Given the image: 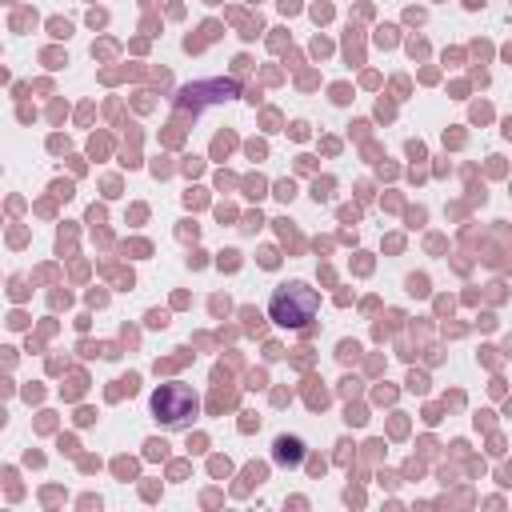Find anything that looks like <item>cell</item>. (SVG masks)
<instances>
[{
  "mask_svg": "<svg viewBox=\"0 0 512 512\" xmlns=\"http://www.w3.org/2000/svg\"><path fill=\"white\" fill-rule=\"evenodd\" d=\"M200 412V400L188 384H160L152 392V416L164 424V428H188Z\"/></svg>",
  "mask_w": 512,
  "mask_h": 512,
  "instance_id": "7a4b0ae2",
  "label": "cell"
},
{
  "mask_svg": "<svg viewBox=\"0 0 512 512\" xmlns=\"http://www.w3.org/2000/svg\"><path fill=\"white\" fill-rule=\"evenodd\" d=\"M272 460L292 468V464H300V460H304V444H300L296 436H280V440H276V448H272Z\"/></svg>",
  "mask_w": 512,
  "mask_h": 512,
  "instance_id": "3957f363",
  "label": "cell"
},
{
  "mask_svg": "<svg viewBox=\"0 0 512 512\" xmlns=\"http://www.w3.org/2000/svg\"><path fill=\"white\" fill-rule=\"evenodd\" d=\"M320 312V296L316 288H308L304 280H288L272 292L268 300V316L280 324V328H308Z\"/></svg>",
  "mask_w": 512,
  "mask_h": 512,
  "instance_id": "6da1fadb",
  "label": "cell"
}]
</instances>
